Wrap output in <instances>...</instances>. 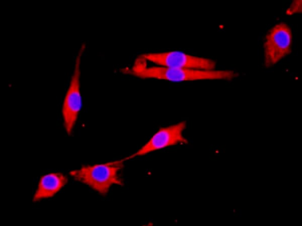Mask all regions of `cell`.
Segmentation results:
<instances>
[{
  "mask_svg": "<svg viewBox=\"0 0 302 226\" xmlns=\"http://www.w3.org/2000/svg\"><path fill=\"white\" fill-rule=\"evenodd\" d=\"M127 74L142 78H157L171 81H195L198 80H231L239 74L230 70H198L182 69L163 66H147L146 60L141 55L135 60Z\"/></svg>",
  "mask_w": 302,
  "mask_h": 226,
  "instance_id": "obj_1",
  "label": "cell"
},
{
  "mask_svg": "<svg viewBox=\"0 0 302 226\" xmlns=\"http://www.w3.org/2000/svg\"><path fill=\"white\" fill-rule=\"evenodd\" d=\"M123 159L104 164L85 165L71 171L69 175L76 181L89 186L103 196L109 192L111 186H123V179L119 172L123 169Z\"/></svg>",
  "mask_w": 302,
  "mask_h": 226,
  "instance_id": "obj_2",
  "label": "cell"
},
{
  "mask_svg": "<svg viewBox=\"0 0 302 226\" xmlns=\"http://www.w3.org/2000/svg\"><path fill=\"white\" fill-rule=\"evenodd\" d=\"M292 38L290 28L283 22L276 24L268 31L263 43L265 67L275 65L291 53Z\"/></svg>",
  "mask_w": 302,
  "mask_h": 226,
  "instance_id": "obj_3",
  "label": "cell"
},
{
  "mask_svg": "<svg viewBox=\"0 0 302 226\" xmlns=\"http://www.w3.org/2000/svg\"><path fill=\"white\" fill-rule=\"evenodd\" d=\"M86 44L83 43L76 55L74 68L62 107L63 125L68 135L72 133L82 107L80 91L81 62Z\"/></svg>",
  "mask_w": 302,
  "mask_h": 226,
  "instance_id": "obj_4",
  "label": "cell"
},
{
  "mask_svg": "<svg viewBox=\"0 0 302 226\" xmlns=\"http://www.w3.org/2000/svg\"><path fill=\"white\" fill-rule=\"evenodd\" d=\"M141 56L163 67L205 70H215L216 67V62L212 59L177 51L146 53Z\"/></svg>",
  "mask_w": 302,
  "mask_h": 226,
  "instance_id": "obj_5",
  "label": "cell"
},
{
  "mask_svg": "<svg viewBox=\"0 0 302 226\" xmlns=\"http://www.w3.org/2000/svg\"><path fill=\"white\" fill-rule=\"evenodd\" d=\"M186 126V122L182 121L167 127L160 128L137 151L123 160H129L178 144H187L188 140L182 135Z\"/></svg>",
  "mask_w": 302,
  "mask_h": 226,
  "instance_id": "obj_6",
  "label": "cell"
},
{
  "mask_svg": "<svg viewBox=\"0 0 302 226\" xmlns=\"http://www.w3.org/2000/svg\"><path fill=\"white\" fill-rule=\"evenodd\" d=\"M67 177L60 172L51 173L42 176L33 201L52 197L67 183Z\"/></svg>",
  "mask_w": 302,
  "mask_h": 226,
  "instance_id": "obj_7",
  "label": "cell"
},
{
  "mask_svg": "<svg viewBox=\"0 0 302 226\" xmlns=\"http://www.w3.org/2000/svg\"><path fill=\"white\" fill-rule=\"evenodd\" d=\"M302 12V1L294 0L286 9L285 13L287 15H292Z\"/></svg>",
  "mask_w": 302,
  "mask_h": 226,
  "instance_id": "obj_8",
  "label": "cell"
}]
</instances>
